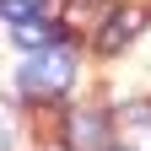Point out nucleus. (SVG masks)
Listing matches in <instances>:
<instances>
[{
	"label": "nucleus",
	"instance_id": "1",
	"mask_svg": "<svg viewBox=\"0 0 151 151\" xmlns=\"http://www.w3.org/2000/svg\"><path fill=\"white\" fill-rule=\"evenodd\" d=\"M70 81H76V54L60 49V43L38 49L32 60L16 70V92H22V97H60V92H70Z\"/></svg>",
	"mask_w": 151,
	"mask_h": 151
},
{
	"label": "nucleus",
	"instance_id": "2",
	"mask_svg": "<svg viewBox=\"0 0 151 151\" xmlns=\"http://www.w3.org/2000/svg\"><path fill=\"white\" fill-rule=\"evenodd\" d=\"M103 22H108V0H60V32L97 38Z\"/></svg>",
	"mask_w": 151,
	"mask_h": 151
},
{
	"label": "nucleus",
	"instance_id": "3",
	"mask_svg": "<svg viewBox=\"0 0 151 151\" xmlns=\"http://www.w3.org/2000/svg\"><path fill=\"white\" fill-rule=\"evenodd\" d=\"M140 27H146V16H140L135 6H119V11H108V22H103V32L92 38V43H97L103 54H119V49H124Z\"/></svg>",
	"mask_w": 151,
	"mask_h": 151
},
{
	"label": "nucleus",
	"instance_id": "4",
	"mask_svg": "<svg viewBox=\"0 0 151 151\" xmlns=\"http://www.w3.org/2000/svg\"><path fill=\"white\" fill-rule=\"evenodd\" d=\"M11 32H16V43H22V49H32V54L54 43V27H49V22H22V27H11Z\"/></svg>",
	"mask_w": 151,
	"mask_h": 151
},
{
	"label": "nucleus",
	"instance_id": "5",
	"mask_svg": "<svg viewBox=\"0 0 151 151\" xmlns=\"http://www.w3.org/2000/svg\"><path fill=\"white\" fill-rule=\"evenodd\" d=\"M38 11H43V0H0V16H6L11 27H22V22H38Z\"/></svg>",
	"mask_w": 151,
	"mask_h": 151
},
{
	"label": "nucleus",
	"instance_id": "6",
	"mask_svg": "<svg viewBox=\"0 0 151 151\" xmlns=\"http://www.w3.org/2000/svg\"><path fill=\"white\" fill-rule=\"evenodd\" d=\"M70 140H76V146H97V119H92V113H81V119L70 124Z\"/></svg>",
	"mask_w": 151,
	"mask_h": 151
},
{
	"label": "nucleus",
	"instance_id": "7",
	"mask_svg": "<svg viewBox=\"0 0 151 151\" xmlns=\"http://www.w3.org/2000/svg\"><path fill=\"white\" fill-rule=\"evenodd\" d=\"M0 151H11V124H6V113H0Z\"/></svg>",
	"mask_w": 151,
	"mask_h": 151
}]
</instances>
